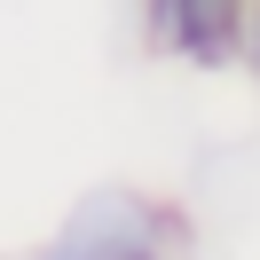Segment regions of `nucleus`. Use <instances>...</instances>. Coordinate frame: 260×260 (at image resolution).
<instances>
[{
	"label": "nucleus",
	"instance_id": "1",
	"mask_svg": "<svg viewBox=\"0 0 260 260\" xmlns=\"http://www.w3.org/2000/svg\"><path fill=\"white\" fill-rule=\"evenodd\" d=\"M158 244H166V221L142 197L103 189V197H87L63 221V237L48 244V260H142V252H158Z\"/></svg>",
	"mask_w": 260,
	"mask_h": 260
},
{
	"label": "nucleus",
	"instance_id": "2",
	"mask_svg": "<svg viewBox=\"0 0 260 260\" xmlns=\"http://www.w3.org/2000/svg\"><path fill=\"white\" fill-rule=\"evenodd\" d=\"M150 32L189 63H229L244 32V0H150Z\"/></svg>",
	"mask_w": 260,
	"mask_h": 260
},
{
	"label": "nucleus",
	"instance_id": "3",
	"mask_svg": "<svg viewBox=\"0 0 260 260\" xmlns=\"http://www.w3.org/2000/svg\"><path fill=\"white\" fill-rule=\"evenodd\" d=\"M252 63H260V32H252Z\"/></svg>",
	"mask_w": 260,
	"mask_h": 260
},
{
	"label": "nucleus",
	"instance_id": "4",
	"mask_svg": "<svg viewBox=\"0 0 260 260\" xmlns=\"http://www.w3.org/2000/svg\"><path fill=\"white\" fill-rule=\"evenodd\" d=\"M142 260H158V252H142Z\"/></svg>",
	"mask_w": 260,
	"mask_h": 260
}]
</instances>
